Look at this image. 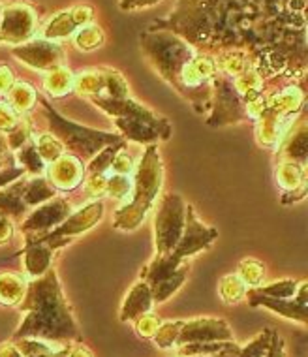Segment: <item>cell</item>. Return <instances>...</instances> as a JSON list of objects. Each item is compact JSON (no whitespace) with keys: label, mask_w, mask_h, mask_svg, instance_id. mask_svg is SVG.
Returning a JSON list of instances; mask_svg holds the SVG:
<instances>
[{"label":"cell","mask_w":308,"mask_h":357,"mask_svg":"<svg viewBox=\"0 0 308 357\" xmlns=\"http://www.w3.org/2000/svg\"><path fill=\"white\" fill-rule=\"evenodd\" d=\"M277 162H295L299 166L307 167L308 160V124L307 119L299 115L278 143L275 151Z\"/></svg>","instance_id":"obj_16"},{"label":"cell","mask_w":308,"mask_h":357,"mask_svg":"<svg viewBox=\"0 0 308 357\" xmlns=\"http://www.w3.org/2000/svg\"><path fill=\"white\" fill-rule=\"evenodd\" d=\"M93 19L94 8L91 4H75V6L66 8V10L55 13L43 25V29L40 31V38L59 43L62 40H66V38L74 36L81 26L93 23Z\"/></svg>","instance_id":"obj_13"},{"label":"cell","mask_w":308,"mask_h":357,"mask_svg":"<svg viewBox=\"0 0 308 357\" xmlns=\"http://www.w3.org/2000/svg\"><path fill=\"white\" fill-rule=\"evenodd\" d=\"M13 234H15V222L8 216L0 215V247L8 245L12 241Z\"/></svg>","instance_id":"obj_48"},{"label":"cell","mask_w":308,"mask_h":357,"mask_svg":"<svg viewBox=\"0 0 308 357\" xmlns=\"http://www.w3.org/2000/svg\"><path fill=\"white\" fill-rule=\"evenodd\" d=\"M15 81L13 70L8 64H0V98H6Z\"/></svg>","instance_id":"obj_46"},{"label":"cell","mask_w":308,"mask_h":357,"mask_svg":"<svg viewBox=\"0 0 308 357\" xmlns=\"http://www.w3.org/2000/svg\"><path fill=\"white\" fill-rule=\"evenodd\" d=\"M215 340H233V331L228 321L222 318H196L188 321L183 320L177 346L192 344V342H215Z\"/></svg>","instance_id":"obj_15"},{"label":"cell","mask_w":308,"mask_h":357,"mask_svg":"<svg viewBox=\"0 0 308 357\" xmlns=\"http://www.w3.org/2000/svg\"><path fill=\"white\" fill-rule=\"evenodd\" d=\"M59 192L49 185V181L45 175H38V177H26L25 190H23V202L29 209H34L38 205L45 204L56 196Z\"/></svg>","instance_id":"obj_27"},{"label":"cell","mask_w":308,"mask_h":357,"mask_svg":"<svg viewBox=\"0 0 308 357\" xmlns=\"http://www.w3.org/2000/svg\"><path fill=\"white\" fill-rule=\"evenodd\" d=\"M70 348H72V346H64V348H61V350L51 351V354H43V356H32V357H68Z\"/></svg>","instance_id":"obj_52"},{"label":"cell","mask_w":308,"mask_h":357,"mask_svg":"<svg viewBox=\"0 0 308 357\" xmlns=\"http://www.w3.org/2000/svg\"><path fill=\"white\" fill-rule=\"evenodd\" d=\"M42 86L43 93L49 98H64L70 93H74V72L66 64L47 70L43 72Z\"/></svg>","instance_id":"obj_21"},{"label":"cell","mask_w":308,"mask_h":357,"mask_svg":"<svg viewBox=\"0 0 308 357\" xmlns=\"http://www.w3.org/2000/svg\"><path fill=\"white\" fill-rule=\"evenodd\" d=\"M70 213H72V204L68 199L55 196L49 202L29 211L25 218L19 222V231L23 234L25 239L49 234L51 229H55L59 224L68 218Z\"/></svg>","instance_id":"obj_9"},{"label":"cell","mask_w":308,"mask_h":357,"mask_svg":"<svg viewBox=\"0 0 308 357\" xmlns=\"http://www.w3.org/2000/svg\"><path fill=\"white\" fill-rule=\"evenodd\" d=\"M277 185L282 190L280 204L291 205L307 197V167L299 166L295 162H277L275 169Z\"/></svg>","instance_id":"obj_17"},{"label":"cell","mask_w":308,"mask_h":357,"mask_svg":"<svg viewBox=\"0 0 308 357\" xmlns=\"http://www.w3.org/2000/svg\"><path fill=\"white\" fill-rule=\"evenodd\" d=\"M68 357H94V354L81 342V344H75L70 348Z\"/></svg>","instance_id":"obj_50"},{"label":"cell","mask_w":308,"mask_h":357,"mask_svg":"<svg viewBox=\"0 0 308 357\" xmlns=\"http://www.w3.org/2000/svg\"><path fill=\"white\" fill-rule=\"evenodd\" d=\"M128 147V142H118L113 143V145H107L100 151L98 154H94L91 160L85 164V175H94V173H102L105 175L107 172H111V164L113 158H115V154L118 151H123V149Z\"/></svg>","instance_id":"obj_30"},{"label":"cell","mask_w":308,"mask_h":357,"mask_svg":"<svg viewBox=\"0 0 308 357\" xmlns=\"http://www.w3.org/2000/svg\"><path fill=\"white\" fill-rule=\"evenodd\" d=\"M21 177H26L25 172L15 160V153L8 145L6 134L0 132V188H4Z\"/></svg>","instance_id":"obj_28"},{"label":"cell","mask_w":308,"mask_h":357,"mask_svg":"<svg viewBox=\"0 0 308 357\" xmlns=\"http://www.w3.org/2000/svg\"><path fill=\"white\" fill-rule=\"evenodd\" d=\"M265 357H286V342L277 331H272L271 344H269Z\"/></svg>","instance_id":"obj_49"},{"label":"cell","mask_w":308,"mask_h":357,"mask_svg":"<svg viewBox=\"0 0 308 357\" xmlns=\"http://www.w3.org/2000/svg\"><path fill=\"white\" fill-rule=\"evenodd\" d=\"M34 143H36V149L40 156H42V160L45 164H51V162H55L56 158H61L62 154L66 153V149L62 145L55 136H51L49 132H45V134H34Z\"/></svg>","instance_id":"obj_37"},{"label":"cell","mask_w":308,"mask_h":357,"mask_svg":"<svg viewBox=\"0 0 308 357\" xmlns=\"http://www.w3.org/2000/svg\"><path fill=\"white\" fill-rule=\"evenodd\" d=\"M153 294H151V288L145 280H137L132 289L128 291V296L124 297L123 307H121V321L128 324V321H134L139 316L147 314L153 310Z\"/></svg>","instance_id":"obj_19"},{"label":"cell","mask_w":308,"mask_h":357,"mask_svg":"<svg viewBox=\"0 0 308 357\" xmlns=\"http://www.w3.org/2000/svg\"><path fill=\"white\" fill-rule=\"evenodd\" d=\"M36 104H40V107H42V117L47 124V128H49L51 136H55L64 145L66 153L79 156L85 164L104 147L124 139L121 134H113V132H107V130L91 128V126H85V124L70 121L64 115H61L51 105L49 100L40 93H38Z\"/></svg>","instance_id":"obj_3"},{"label":"cell","mask_w":308,"mask_h":357,"mask_svg":"<svg viewBox=\"0 0 308 357\" xmlns=\"http://www.w3.org/2000/svg\"><path fill=\"white\" fill-rule=\"evenodd\" d=\"M0 17H2V4H0Z\"/></svg>","instance_id":"obj_53"},{"label":"cell","mask_w":308,"mask_h":357,"mask_svg":"<svg viewBox=\"0 0 308 357\" xmlns=\"http://www.w3.org/2000/svg\"><path fill=\"white\" fill-rule=\"evenodd\" d=\"M113 124L117 126L118 134L124 137V142L137 143V145H156L162 142V136L148 124L130 121V119H113Z\"/></svg>","instance_id":"obj_22"},{"label":"cell","mask_w":308,"mask_h":357,"mask_svg":"<svg viewBox=\"0 0 308 357\" xmlns=\"http://www.w3.org/2000/svg\"><path fill=\"white\" fill-rule=\"evenodd\" d=\"M17 308L25 312V318L13 333L12 339H32L61 342V344H81V333L74 310L68 305V299L62 291L61 278L55 267L43 273L42 277L31 278L26 284L23 301Z\"/></svg>","instance_id":"obj_1"},{"label":"cell","mask_w":308,"mask_h":357,"mask_svg":"<svg viewBox=\"0 0 308 357\" xmlns=\"http://www.w3.org/2000/svg\"><path fill=\"white\" fill-rule=\"evenodd\" d=\"M237 277L247 284V288H258L265 278V264L254 258H245L239 261Z\"/></svg>","instance_id":"obj_32"},{"label":"cell","mask_w":308,"mask_h":357,"mask_svg":"<svg viewBox=\"0 0 308 357\" xmlns=\"http://www.w3.org/2000/svg\"><path fill=\"white\" fill-rule=\"evenodd\" d=\"M132 175V197L128 204L123 205L113 215V228L121 231H134L139 228L160 196L164 185V164L158 143L145 147Z\"/></svg>","instance_id":"obj_2"},{"label":"cell","mask_w":308,"mask_h":357,"mask_svg":"<svg viewBox=\"0 0 308 357\" xmlns=\"http://www.w3.org/2000/svg\"><path fill=\"white\" fill-rule=\"evenodd\" d=\"M239 350H240V346L237 344V342H233L229 348L218 351V354H210V356H197V357H237Z\"/></svg>","instance_id":"obj_51"},{"label":"cell","mask_w":308,"mask_h":357,"mask_svg":"<svg viewBox=\"0 0 308 357\" xmlns=\"http://www.w3.org/2000/svg\"><path fill=\"white\" fill-rule=\"evenodd\" d=\"M105 43V32L100 25L88 23V25L81 26L79 31L74 34V45L83 53H91L100 47H104Z\"/></svg>","instance_id":"obj_31"},{"label":"cell","mask_w":308,"mask_h":357,"mask_svg":"<svg viewBox=\"0 0 308 357\" xmlns=\"http://www.w3.org/2000/svg\"><path fill=\"white\" fill-rule=\"evenodd\" d=\"M29 278L15 271H0V305L17 307L23 301Z\"/></svg>","instance_id":"obj_23"},{"label":"cell","mask_w":308,"mask_h":357,"mask_svg":"<svg viewBox=\"0 0 308 357\" xmlns=\"http://www.w3.org/2000/svg\"><path fill=\"white\" fill-rule=\"evenodd\" d=\"M32 136H34V123H32L31 115H21L19 123L10 132H6L8 145L13 153L19 147H23L29 139H32Z\"/></svg>","instance_id":"obj_38"},{"label":"cell","mask_w":308,"mask_h":357,"mask_svg":"<svg viewBox=\"0 0 308 357\" xmlns=\"http://www.w3.org/2000/svg\"><path fill=\"white\" fill-rule=\"evenodd\" d=\"M186 202L180 194L167 192L160 197V204L154 215V247L156 254H171L177 247L185 229Z\"/></svg>","instance_id":"obj_5"},{"label":"cell","mask_w":308,"mask_h":357,"mask_svg":"<svg viewBox=\"0 0 308 357\" xmlns=\"http://www.w3.org/2000/svg\"><path fill=\"white\" fill-rule=\"evenodd\" d=\"M38 91L29 81L19 79L13 83L6 96V104L12 107L17 115H31V111L36 107Z\"/></svg>","instance_id":"obj_25"},{"label":"cell","mask_w":308,"mask_h":357,"mask_svg":"<svg viewBox=\"0 0 308 357\" xmlns=\"http://www.w3.org/2000/svg\"><path fill=\"white\" fill-rule=\"evenodd\" d=\"M38 34V13L26 2H12L2 8L0 17V43L21 45Z\"/></svg>","instance_id":"obj_8"},{"label":"cell","mask_w":308,"mask_h":357,"mask_svg":"<svg viewBox=\"0 0 308 357\" xmlns=\"http://www.w3.org/2000/svg\"><path fill=\"white\" fill-rule=\"evenodd\" d=\"M218 294H220L224 303L235 305V303H239L245 299L247 284L237 277V273H233V275H226V277H222L220 284H218Z\"/></svg>","instance_id":"obj_34"},{"label":"cell","mask_w":308,"mask_h":357,"mask_svg":"<svg viewBox=\"0 0 308 357\" xmlns=\"http://www.w3.org/2000/svg\"><path fill=\"white\" fill-rule=\"evenodd\" d=\"M136 169V160H134V156L128 153V147L123 149V151H118L115 154V158H113L111 164V173H118V175H132Z\"/></svg>","instance_id":"obj_44"},{"label":"cell","mask_w":308,"mask_h":357,"mask_svg":"<svg viewBox=\"0 0 308 357\" xmlns=\"http://www.w3.org/2000/svg\"><path fill=\"white\" fill-rule=\"evenodd\" d=\"M104 68V79H105V91L102 96H109V98H128L130 86L128 81L124 79V75L115 68L109 66H102Z\"/></svg>","instance_id":"obj_35"},{"label":"cell","mask_w":308,"mask_h":357,"mask_svg":"<svg viewBox=\"0 0 308 357\" xmlns=\"http://www.w3.org/2000/svg\"><path fill=\"white\" fill-rule=\"evenodd\" d=\"M216 239H218V229L203 224L197 218L194 205L186 204L185 229L171 254L177 259H190L192 256L207 250Z\"/></svg>","instance_id":"obj_11"},{"label":"cell","mask_w":308,"mask_h":357,"mask_svg":"<svg viewBox=\"0 0 308 357\" xmlns=\"http://www.w3.org/2000/svg\"><path fill=\"white\" fill-rule=\"evenodd\" d=\"M19 119L21 115H17L4 100H0V132H10L19 123Z\"/></svg>","instance_id":"obj_45"},{"label":"cell","mask_w":308,"mask_h":357,"mask_svg":"<svg viewBox=\"0 0 308 357\" xmlns=\"http://www.w3.org/2000/svg\"><path fill=\"white\" fill-rule=\"evenodd\" d=\"M180 327H183V320H169L162 321L160 327L154 333L153 344L160 350H171L177 346V339H179Z\"/></svg>","instance_id":"obj_33"},{"label":"cell","mask_w":308,"mask_h":357,"mask_svg":"<svg viewBox=\"0 0 308 357\" xmlns=\"http://www.w3.org/2000/svg\"><path fill=\"white\" fill-rule=\"evenodd\" d=\"M12 55L19 62H23L25 66L38 72H47V70L55 68L64 64V50L61 43L49 42L43 38H32L26 43L15 45L12 50Z\"/></svg>","instance_id":"obj_12"},{"label":"cell","mask_w":308,"mask_h":357,"mask_svg":"<svg viewBox=\"0 0 308 357\" xmlns=\"http://www.w3.org/2000/svg\"><path fill=\"white\" fill-rule=\"evenodd\" d=\"M162 318L158 314H153V312H147V314L139 316L134 320V329L141 337V339H153L156 329L160 327Z\"/></svg>","instance_id":"obj_42"},{"label":"cell","mask_w":308,"mask_h":357,"mask_svg":"<svg viewBox=\"0 0 308 357\" xmlns=\"http://www.w3.org/2000/svg\"><path fill=\"white\" fill-rule=\"evenodd\" d=\"M26 177L13 181L4 188H0V215L12 218L15 224L23 220L29 213V207L23 202V190H25Z\"/></svg>","instance_id":"obj_20"},{"label":"cell","mask_w":308,"mask_h":357,"mask_svg":"<svg viewBox=\"0 0 308 357\" xmlns=\"http://www.w3.org/2000/svg\"><path fill=\"white\" fill-rule=\"evenodd\" d=\"M105 91L104 68H85L74 74V93L85 98L102 96Z\"/></svg>","instance_id":"obj_26"},{"label":"cell","mask_w":308,"mask_h":357,"mask_svg":"<svg viewBox=\"0 0 308 357\" xmlns=\"http://www.w3.org/2000/svg\"><path fill=\"white\" fill-rule=\"evenodd\" d=\"M256 289H258L259 294L275 297V299H290V297L297 294L299 282L293 280V278H282V280H275V282L265 284V286H258Z\"/></svg>","instance_id":"obj_39"},{"label":"cell","mask_w":308,"mask_h":357,"mask_svg":"<svg viewBox=\"0 0 308 357\" xmlns=\"http://www.w3.org/2000/svg\"><path fill=\"white\" fill-rule=\"evenodd\" d=\"M190 273L188 259H177L173 254H156L141 269V280L148 284L154 303H166L177 294Z\"/></svg>","instance_id":"obj_4"},{"label":"cell","mask_w":308,"mask_h":357,"mask_svg":"<svg viewBox=\"0 0 308 357\" xmlns=\"http://www.w3.org/2000/svg\"><path fill=\"white\" fill-rule=\"evenodd\" d=\"M15 160L21 167H23V172H25L26 177H38V175H43L45 173V167L47 164L42 160V156L38 153L36 143H34V136L32 139L23 145V147H19L15 151Z\"/></svg>","instance_id":"obj_29"},{"label":"cell","mask_w":308,"mask_h":357,"mask_svg":"<svg viewBox=\"0 0 308 357\" xmlns=\"http://www.w3.org/2000/svg\"><path fill=\"white\" fill-rule=\"evenodd\" d=\"M104 199H93V202H88V204H85L77 211H72L68 218L62 224H59L55 229H51L49 234L25 239V243H29V241H42V243L49 245L56 252L61 248L68 247L75 237H79V235L91 231L94 226H98L102 218H104Z\"/></svg>","instance_id":"obj_6"},{"label":"cell","mask_w":308,"mask_h":357,"mask_svg":"<svg viewBox=\"0 0 308 357\" xmlns=\"http://www.w3.org/2000/svg\"><path fill=\"white\" fill-rule=\"evenodd\" d=\"M45 178L56 192L68 194L79 188L85 181V162L72 153H64L61 158L45 167Z\"/></svg>","instance_id":"obj_14"},{"label":"cell","mask_w":308,"mask_h":357,"mask_svg":"<svg viewBox=\"0 0 308 357\" xmlns=\"http://www.w3.org/2000/svg\"><path fill=\"white\" fill-rule=\"evenodd\" d=\"M216 61V68L218 74L226 75V77H237V75L245 74L247 70L256 68L254 61L250 59L247 51L242 50H228L222 51Z\"/></svg>","instance_id":"obj_24"},{"label":"cell","mask_w":308,"mask_h":357,"mask_svg":"<svg viewBox=\"0 0 308 357\" xmlns=\"http://www.w3.org/2000/svg\"><path fill=\"white\" fill-rule=\"evenodd\" d=\"M158 2L162 0H118V6L123 12H139V10L156 6Z\"/></svg>","instance_id":"obj_47"},{"label":"cell","mask_w":308,"mask_h":357,"mask_svg":"<svg viewBox=\"0 0 308 357\" xmlns=\"http://www.w3.org/2000/svg\"><path fill=\"white\" fill-rule=\"evenodd\" d=\"M272 331H275V329H271V327L263 329V331L259 333L258 337H254L245 348H240L237 357H265L267 350H269V344H271Z\"/></svg>","instance_id":"obj_40"},{"label":"cell","mask_w":308,"mask_h":357,"mask_svg":"<svg viewBox=\"0 0 308 357\" xmlns=\"http://www.w3.org/2000/svg\"><path fill=\"white\" fill-rule=\"evenodd\" d=\"M245 299L250 307H265L286 320H293L301 326L308 324V282L301 280L297 294L290 299H275L263 296L256 288H247Z\"/></svg>","instance_id":"obj_10"},{"label":"cell","mask_w":308,"mask_h":357,"mask_svg":"<svg viewBox=\"0 0 308 357\" xmlns=\"http://www.w3.org/2000/svg\"><path fill=\"white\" fill-rule=\"evenodd\" d=\"M235 340H215V342H192V344L177 346V357H197L210 356L226 350L233 344Z\"/></svg>","instance_id":"obj_36"},{"label":"cell","mask_w":308,"mask_h":357,"mask_svg":"<svg viewBox=\"0 0 308 357\" xmlns=\"http://www.w3.org/2000/svg\"><path fill=\"white\" fill-rule=\"evenodd\" d=\"M132 192V178L128 175H118V173H111L107 175V188H105V196H109L111 199H124L130 196Z\"/></svg>","instance_id":"obj_41"},{"label":"cell","mask_w":308,"mask_h":357,"mask_svg":"<svg viewBox=\"0 0 308 357\" xmlns=\"http://www.w3.org/2000/svg\"><path fill=\"white\" fill-rule=\"evenodd\" d=\"M105 188H107V175L102 173H94V175H85L83 181V190L88 197L93 199H102L105 196Z\"/></svg>","instance_id":"obj_43"},{"label":"cell","mask_w":308,"mask_h":357,"mask_svg":"<svg viewBox=\"0 0 308 357\" xmlns=\"http://www.w3.org/2000/svg\"><path fill=\"white\" fill-rule=\"evenodd\" d=\"M98 109H102L105 115L113 119H130V121H137V123L148 124L153 126L158 134L162 136V142H167L173 134V126L169 119L162 117L153 109H148L147 105L139 104L134 98H109V96H91L86 98Z\"/></svg>","instance_id":"obj_7"},{"label":"cell","mask_w":308,"mask_h":357,"mask_svg":"<svg viewBox=\"0 0 308 357\" xmlns=\"http://www.w3.org/2000/svg\"><path fill=\"white\" fill-rule=\"evenodd\" d=\"M53 258L55 250L45 245L42 241H29L23 248V269L25 277L31 278L42 277L43 273H47L53 267Z\"/></svg>","instance_id":"obj_18"}]
</instances>
